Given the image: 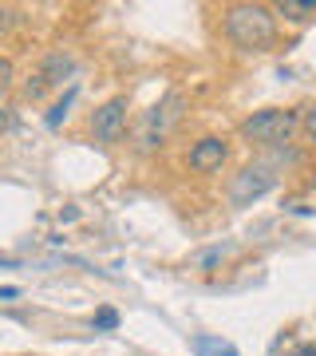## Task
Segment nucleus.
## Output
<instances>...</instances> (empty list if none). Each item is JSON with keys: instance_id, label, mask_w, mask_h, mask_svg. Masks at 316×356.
<instances>
[{"instance_id": "0eeeda50", "label": "nucleus", "mask_w": 316, "mask_h": 356, "mask_svg": "<svg viewBox=\"0 0 316 356\" xmlns=\"http://www.w3.org/2000/svg\"><path fill=\"white\" fill-rule=\"evenodd\" d=\"M72 67H76V60H72V56H63V51L48 56V60H44V67L36 72V83H28V95L36 99V95H44L48 88L63 83V76H72Z\"/></svg>"}, {"instance_id": "dca6fc26", "label": "nucleus", "mask_w": 316, "mask_h": 356, "mask_svg": "<svg viewBox=\"0 0 316 356\" xmlns=\"http://www.w3.org/2000/svg\"><path fill=\"white\" fill-rule=\"evenodd\" d=\"M8 297H20V289H16V285H4V289H0V301H8Z\"/></svg>"}, {"instance_id": "423d86ee", "label": "nucleus", "mask_w": 316, "mask_h": 356, "mask_svg": "<svg viewBox=\"0 0 316 356\" xmlns=\"http://www.w3.org/2000/svg\"><path fill=\"white\" fill-rule=\"evenodd\" d=\"M226 139H217V135H206V139H198L194 147H190V170H198V175H210V170H217V166L226 163Z\"/></svg>"}, {"instance_id": "f257e3e1", "label": "nucleus", "mask_w": 316, "mask_h": 356, "mask_svg": "<svg viewBox=\"0 0 316 356\" xmlns=\"http://www.w3.org/2000/svg\"><path fill=\"white\" fill-rule=\"evenodd\" d=\"M273 32H277V20L265 4H233L226 13V36L241 51H265L273 44Z\"/></svg>"}, {"instance_id": "2eb2a0df", "label": "nucleus", "mask_w": 316, "mask_h": 356, "mask_svg": "<svg viewBox=\"0 0 316 356\" xmlns=\"http://www.w3.org/2000/svg\"><path fill=\"white\" fill-rule=\"evenodd\" d=\"M301 127H304V131H308V139H313V143H316V107H308V111H304V115H301Z\"/></svg>"}, {"instance_id": "f8f14e48", "label": "nucleus", "mask_w": 316, "mask_h": 356, "mask_svg": "<svg viewBox=\"0 0 316 356\" xmlns=\"http://www.w3.org/2000/svg\"><path fill=\"white\" fill-rule=\"evenodd\" d=\"M13 79H16V67H13V60H4L0 56V99L13 91Z\"/></svg>"}, {"instance_id": "f03ea898", "label": "nucleus", "mask_w": 316, "mask_h": 356, "mask_svg": "<svg viewBox=\"0 0 316 356\" xmlns=\"http://www.w3.org/2000/svg\"><path fill=\"white\" fill-rule=\"evenodd\" d=\"M301 127V115L289 111V107H269V111H257L241 123V135L249 143H261V147H277V143H289L292 131Z\"/></svg>"}, {"instance_id": "f3484780", "label": "nucleus", "mask_w": 316, "mask_h": 356, "mask_svg": "<svg viewBox=\"0 0 316 356\" xmlns=\"http://www.w3.org/2000/svg\"><path fill=\"white\" fill-rule=\"evenodd\" d=\"M13 123V115H8V107H0V127H8Z\"/></svg>"}, {"instance_id": "9d476101", "label": "nucleus", "mask_w": 316, "mask_h": 356, "mask_svg": "<svg viewBox=\"0 0 316 356\" xmlns=\"http://www.w3.org/2000/svg\"><path fill=\"white\" fill-rule=\"evenodd\" d=\"M229 245H214V250H202V254L194 257V269H202V273H210V269H217L222 261H226Z\"/></svg>"}, {"instance_id": "20e7f679", "label": "nucleus", "mask_w": 316, "mask_h": 356, "mask_svg": "<svg viewBox=\"0 0 316 356\" xmlns=\"http://www.w3.org/2000/svg\"><path fill=\"white\" fill-rule=\"evenodd\" d=\"M273 186H277V175H273V166H265V163L245 166V170L233 178V186H229V202H233V206H253L257 198H265Z\"/></svg>"}, {"instance_id": "9b49d317", "label": "nucleus", "mask_w": 316, "mask_h": 356, "mask_svg": "<svg viewBox=\"0 0 316 356\" xmlns=\"http://www.w3.org/2000/svg\"><path fill=\"white\" fill-rule=\"evenodd\" d=\"M20 20H24V16H20V8H13V4H0V36H8Z\"/></svg>"}, {"instance_id": "4468645a", "label": "nucleus", "mask_w": 316, "mask_h": 356, "mask_svg": "<svg viewBox=\"0 0 316 356\" xmlns=\"http://www.w3.org/2000/svg\"><path fill=\"white\" fill-rule=\"evenodd\" d=\"M95 325H99V329H115V325H119L115 309H99V313H95Z\"/></svg>"}, {"instance_id": "1a4fd4ad", "label": "nucleus", "mask_w": 316, "mask_h": 356, "mask_svg": "<svg viewBox=\"0 0 316 356\" xmlns=\"http://www.w3.org/2000/svg\"><path fill=\"white\" fill-rule=\"evenodd\" d=\"M277 13L285 16V20H308V16H316V4L313 0H281Z\"/></svg>"}, {"instance_id": "7ed1b4c3", "label": "nucleus", "mask_w": 316, "mask_h": 356, "mask_svg": "<svg viewBox=\"0 0 316 356\" xmlns=\"http://www.w3.org/2000/svg\"><path fill=\"white\" fill-rule=\"evenodd\" d=\"M178 119H182V95L178 91H170L163 103H154L151 111L142 115V123H139V151L142 154H151L154 147H163V139L170 135V127H174Z\"/></svg>"}, {"instance_id": "39448f33", "label": "nucleus", "mask_w": 316, "mask_h": 356, "mask_svg": "<svg viewBox=\"0 0 316 356\" xmlns=\"http://www.w3.org/2000/svg\"><path fill=\"white\" fill-rule=\"evenodd\" d=\"M126 131V95H115L91 115V135L99 143H119Z\"/></svg>"}, {"instance_id": "6e6552de", "label": "nucleus", "mask_w": 316, "mask_h": 356, "mask_svg": "<svg viewBox=\"0 0 316 356\" xmlns=\"http://www.w3.org/2000/svg\"><path fill=\"white\" fill-rule=\"evenodd\" d=\"M190 353L194 356H241L238 348L229 341H222L217 332H198V337H190Z\"/></svg>"}, {"instance_id": "ddd939ff", "label": "nucleus", "mask_w": 316, "mask_h": 356, "mask_svg": "<svg viewBox=\"0 0 316 356\" xmlns=\"http://www.w3.org/2000/svg\"><path fill=\"white\" fill-rule=\"evenodd\" d=\"M72 99H76V91H67L56 107H51V115H48V127H60L63 123V115H67V107H72Z\"/></svg>"}]
</instances>
